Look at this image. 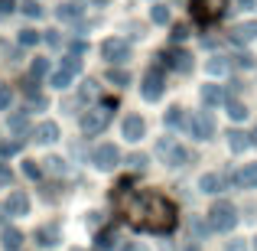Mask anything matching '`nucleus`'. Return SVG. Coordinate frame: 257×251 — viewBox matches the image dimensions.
<instances>
[{"label": "nucleus", "instance_id": "30", "mask_svg": "<svg viewBox=\"0 0 257 251\" xmlns=\"http://www.w3.org/2000/svg\"><path fill=\"white\" fill-rule=\"evenodd\" d=\"M20 150V140H0V157H13Z\"/></svg>", "mask_w": 257, "mask_h": 251}, {"label": "nucleus", "instance_id": "27", "mask_svg": "<svg viewBox=\"0 0 257 251\" xmlns=\"http://www.w3.org/2000/svg\"><path fill=\"white\" fill-rule=\"evenodd\" d=\"M228 114H231L234 121H244L247 118V108L241 105V101H228Z\"/></svg>", "mask_w": 257, "mask_h": 251}, {"label": "nucleus", "instance_id": "17", "mask_svg": "<svg viewBox=\"0 0 257 251\" xmlns=\"http://www.w3.org/2000/svg\"><path fill=\"white\" fill-rule=\"evenodd\" d=\"M36 140H39V144H52V140H59V124L43 121V124L36 127Z\"/></svg>", "mask_w": 257, "mask_h": 251}, {"label": "nucleus", "instance_id": "39", "mask_svg": "<svg viewBox=\"0 0 257 251\" xmlns=\"http://www.w3.org/2000/svg\"><path fill=\"white\" fill-rule=\"evenodd\" d=\"M94 92H98V82H85L82 85V98H94Z\"/></svg>", "mask_w": 257, "mask_h": 251}, {"label": "nucleus", "instance_id": "41", "mask_svg": "<svg viewBox=\"0 0 257 251\" xmlns=\"http://www.w3.org/2000/svg\"><path fill=\"white\" fill-rule=\"evenodd\" d=\"M13 180V173H10V166L7 163H0V186H7V183Z\"/></svg>", "mask_w": 257, "mask_h": 251}, {"label": "nucleus", "instance_id": "32", "mask_svg": "<svg viewBox=\"0 0 257 251\" xmlns=\"http://www.w3.org/2000/svg\"><path fill=\"white\" fill-rule=\"evenodd\" d=\"M205 69H208V72H212V75H221V72H225V69H228V62H225V59H221V56H215V59H212V62H208V65H205Z\"/></svg>", "mask_w": 257, "mask_h": 251}, {"label": "nucleus", "instance_id": "47", "mask_svg": "<svg viewBox=\"0 0 257 251\" xmlns=\"http://www.w3.org/2000/svg\"><path fill=\"white\" fill-rule=\"evenodd\" d=\"M72 251H85V248H72Z\"/></svg>", "mask_w": 257, "mask_h": 251}, {"label": "nucleus", "instance_id": "6", "mask_svg": "<svg viewBox=\"0 0 257 251\" xmlns=\"http://www.w3.org/2000/svg\"><path fill=\"white\" fill-rule=\"evenodd\" d=\"M101 59H107V62H127L131 59V46L124 39H104L101 43Z\"/></svg>", "mask_w": 257, "mask_h": 251}, {"label": "nucleus", "instance_id": "42", "mask_svg": "<svg viewBox=\"0 0 257 251\" xmlns=\"http://www.w3.org/2000/svg\"><path fill=\"white\" fill-rule=\"evenodd\" d=\"M186 36H189V26H176V30H173V39H176V43H182Z\"/></svg>", "mask_w": 257, "mask_h": 251}, {"label": "nucleus", "instance_id": "18", "mask_svg": "<svg viewBox=\"0 0 257 251\" xmlns=\"http://www.w3.org/2000/svg\"><path fill=\"white\" fill-rule=\"evenodd\" d=\"M202 101H205V105H221V101H225V92H221L218 85H202Z\"/></svg>", "mask_w": 257, "mask_h": 251}, {"label": "nucleus", "instance_id": "1", "mask_svg": "<svg viewBox=\"0 0 257 251\" xmlns=\"http://www.w3.org/2000/svg\"><path fill=\"white\" fill-rule=\"evenodd\" d=\"M117 206L124 219L140 232L166 235L176 228V206L163 193H117Z\"/></svg>", "mask_w": 257, "mask_h": 251}, {"label": "nucleus", "instance_id": "14", "mask_svg": "<svg viewBox=\"0 0 257 251\" xmlns=\"http://www.w3.org/2000/svg\"><path fill=\"white\" fill-rule=\"evenodd\" d=\"M231 180L238 183V186H244V189H257V163H247L241 173H234Z\"/></svg>", "mask_w": 257, "mask_h": 251}, {"label": "nucleus", "instance_id": "21", "mask_svg": "<svg viewBox=\"0 0 257 251\" xmlns=\"http://www.w3.org/2000/svg\"><path fill=\"white\" fill-rule=\"evenodd\" d=\"M36 238H39L36 245H59V228H56V225H52V228L43 225V228L36 232Z\"/></svg>", "mask_w": 257, "mask_h": 251}, {"label": "nucleus", "instance_id": "25", "mask_svg": "<svg viewBox=\"0 0 257 251\" xmlns=\"http://www.w3.org/2000/svg\"><path fill=\"white\" fill-rule=\"evenodd\" d=\"M150 17H153V23H160V26H163V23H170V7L157 4V7L150 10Z\"/></svg>", "mask_w": 257, "mask_h": 251}, {"label": "nucleus", "instance_id": "29", "mask_svg": "<svg viewBox=\"0 0 257 251\" xmlns=\"http://www.w3.org/2000/svg\"><path fill=\"white\" fill-rule=\"evenodd\" d=\"M114 238H117V235H114V228H107V232H101L98 235V248H114Z\"/></svg>", "mask_w": 257, "mask_h": 251}, {"label": "nucleus", "instance_id": "16", "mask_svg": "<svg viewBox=\"0 0 257 251\" xmlns=\"http://www.w3.org/2000/svg\"><path fill=\"white\" fill-rule=\"evenodd\" d=\"M199 189H202V193H221V189H225V176L205 173V176L199 180Z\"/></svg>", "mask_w": 257, "mask_h": 251}, {"label": "nucleus", "instance_id": "37", "mask_svg": "<svg viewBox=\"0 0 257 251\" xmlns=\"http://www.w3.org/2000/svg\"><path fill=\"white\" fill-rule=\"evenodd\" d=\"M26 124H30V121H26V114H13V118H10V127H13V131H23Z\"/></svg>", "mask_w": 257, "mask_h": 251}, {"label": "nucleus", "instance_id": "9", "mask_svg": "<svg viewBox=\"0 0 257 251\" xmlns=\"http://www.w3.org/2000/svg\"><path fill=\"white\" fill-rule=\"evenodd\" d=\"M157 150L166 157V163H170V166H182L189 160V150H186V147H179V144H173V140H160Z\"/></svg>", "mask_w": 257, "mask_h": 251}, {"label": "nucleus", "instance_id": "48", "mask_svg": "<svg viewBox=\"0 0 257 251\" xmlns=\"http://www.w3.org/2000/svg\"><path fill=\"white\" fill-rule=\"evenodd\" d=\"M254 251H257V238H254Z\"/></svg>", "mask_w": 257, "mask_h": 251}, {"label": "nucleus", "instance_id": "44", "mask_svg": "<svg viewBox=\"0 0 257 251\" xmlns=\"http://www.w3.org/2000/svg\"><path fill=\"white\" fill-rule=\"evenodd\" d=\"M91 4H98V7H104V4H107V0H91Z\"/></svg>", "mask_w": 257, "mask_h": 251}, {"label": "nucleus", "instance_id": "20", "mask_svg": "<svg viewBox=\"0 0 257 251\" xmlns=\"http://www.w3.org/2000/svg\"><path fill=\"white\" fill-rule=\"evenodd\" d=\"M49 75V59H33L30 65V82H39V78Z\"/></svg>", "mask_w": 257, "mask_h": 251}, {"label": "nucleus", "instance_id": "28", "mask_svg": "<svg viewBox=\"0 0 257 251\" xmlns=\"http://www.w3.org/2000/svg\"><path fill=\"white\" fill-rule=\"evenodd\" d=\"M46 170H49V173H56V176H62L65 173V160L62 157H49V160H46Z\"/></svg>", "mask_w": 257, "mask_h": 251}, {"label": "nucleus", "instance_id": "24", "mask_svg": "<svg viewBox=\"0 0 257 251\" xmlns=\"http://www.w3.org/2000/svg\"><path fill=\"white\" fill-rule=\"evenodd\" d=\"M166 124H170V127H182V124H186L182 108H170V111H166Z\"/></svg>", "mask_w": 257, "mask_h": 251}, {"label": "nucleus", "instance_id": "10", "mask_svg": "<svg viewBox=\"0 0 257 251\" xmlns=\"http://www.w3.org/2000/svg\"><path fill=\"white\" fill-rule=\"evenodd\" d=\"M212 134H215V118L208 111H199L195 121H192V137L195 140H208Z\"/></svg>", "mask_w": 257, "mask_h": 251}, {"label": "nucleus", "instance_id": "31", "mask_svg": "<svg viewBox=\"0 0 257 251\" xmlns=\"http://www.w3.org/2000/svg\"><path fill=\"white\" fill-rule=\"evenodd\" d=\"M10 101H13V88L10 85H0V111H7Z\"/></svg>", "mask_w": 257, "mask_h": 251}, {"label": "nucleus", "instance_id": "3", "mask_svg": "<svg viewBox=\"0 0 257 251\" xmlns=\"http://www.w3.org/2000/svg\"><path fill=\"white\" fill-rule=\"evenodd\" d=\"M91 163L98 166V170H114V166L120 163V147L117 144H101V147H94Z\"/></svg>", "mask_w": 257, "mask_h": 251}, {"label": "nucleus", "instance_id": "45", "mask_svg": "<svg viewBox=\"0 0 257 251\" xmlns=\"http://www.w3.org/2000/svg\"><path fill=\"white\" fill-rule=\"evenodd\" d=\"M251 144H257V131H254V134H251Z\"/></svg>", "mask_w": 257, "mask_h": 251}, {"label": "nucleus", "instance_id": "43", "mask_svg": "<svg viewBox=\"0 0 257 251\" xmlns=\"http://www.w3.org/2000/svg\"><path fill=\"white\" fill-rule=\"evenodd\" d=\"M13 13V0H0V17H10Z\"/></svg>", "mask_w": 257, "mask_h": 251}, {"label": "nucleus", "instance_id": "13", "mask_svg": "<svg viewBox=\"0 0 257 251\" xmlns=\"http://www.w3.org/2000/svg\"><path fill=\"white\" fill-rule=\"evenodd\" d=\"M251 39H257V20H254V23H241V26L231 30V43L244 46V43H251Z\"/></svg>", "mask_w": 257, "mask_h": 251}, {"label": "nucleus", "instance_id": "19", "mask_svg": "<svg viewBox=\"0 0 257 251\" xmlns=\"http://www.w3.org/2000/svg\"><path fill=\"white\" fill-rule=\"evenodd\" d=\"M247 144H251V137H247L244 131H231L228 134V147H231L234 153H241V150H247Z\"/></svg>", "mask_w": 257, "mask_h": 251}, {"label": "nucleus", "instance_id": "5", "mask_svg": "<svg viewBox=\"0 0 257 251\" xmlns=\"http://www.w3.org/2000/svg\"><path fill=\"white\" fill-rule=\"evenodd\" d=\"M144 98L147 101H157V98H163V92H166V82H163V69H150L144 75Z\"/></svg>", "mask_w": 257, "mask_h": 251}, {"label": "nucleus", "instance_id": "35", "mask_svg": "<svg viewBox=\"0 0 257 251\" xmlns=\"http://www.w3.org/2000/svg\"><path fill=\"white\" fill-rule=\"evenodd\" d=\"M23 173L30 176V180H39V176H43V170L33 163V160H23Z\"/></svg>", "mask_w": 257, "mask_h": 251}, {"label": "nucleus", "instance_id": "38", "mask_svg": "<svg viewBox=\"0 0 257 251\" xmlns=\"http://www.w3.org/2000/svg\"><path fill=\"white\" fill-rule=\"evenodd\" d=\"M234 65H238V69H251V65H254V59L247 56V52H241V56H234Z\"/></svg>", "mask_w": 257, "mask_h": 251}, {"label": "nucleus", "instance_id": "46", "mask_svg": "<svg viewBox=\"0 0 257 251\" xmlns=\"http://www.w3.org/2000/svg\"><path fill=\"white\" fill-rule=\"evenodd\" d=\"M241 4H244V7H251V4H254V0H241Z\"/></svg>", "mask_w": 257, "mask_h": 251}, {"label": "nucleus", "instance_id": "12", "mask_svg": "<svg viewBox=\"0 0 257 251\" xmlns=\"http://www.w3.org/2000/svg\"><path fill=\"white\" fill-rule=\"evenodd\" d=\"M4 212L7 215H26L30 212V196L26 193H10V199L4 202Z\"/></svg>", "mask_w": 257, "mask_h": 251}, {"label": "nucleus", "instance_id": "2", "mask_svg": "<svg viewBox=\"0 0 257 251\" xmlns=\"http://www.w3.org/2000/svg\"><path fill=\"white\" fill-rule=\"evenodd\" d=\"M234 225H238V209H234L231 202L221 199L208 209V228H212V232H231Z\"/></svg>", "mask_w": 257, "mask_h": 251}, {"label": "nucleus", "instance_id": "40", "mask_svg": "<svg viewBox=\"0 0 257 251\" xmlns=\"http://www.w3.org/2000/svg\"><path fill=\"white\" fill-rule=\"evenodd\" d=\"M85 49H88V43H85V39H72V56H82Z\"/></svg>", "mask_w": 257, "mask_h": 251}, {"label": "nucleus", "instance_id": "34", "mask_svg": "<svg viewBox=\"0 0 257 251\" xmlns=\"http://www.w3.org/2000/svg\"><path fill=\"white\" fill-rule=\"evenodd\" d=\"M127 166L131 170H144L147 166V153H131V157H127Z\"/></svg>", "mask_w": 257, "mask_h": 251}, {"label": "nucleus", "instance_id": "15", "mask_svg": "<svg viewBox=\"0 0 257 251\" xmlns=\"http://www.w3.org/2000/svg\"><path fill=\"white\" fill-rule=\"evenodd\" d=\"M0 245H4V251H20V248H23V235H20L17 228L7 225L4 235H0Z\"/></svg>", "mask_w": 257, "mask_h": 251}, {"label": "nucleus", "instance_id": "26", "mask_svg": "<svg viewBox=\"0 0 257 251\" xmlns=\"http://www.w3.org/2000/svg\"><path fill=\"white\" fill-rule=\"evenodd\" d=\"M20 10H23L26 17H33V20L43 17V7H39V0H23V7H20Z\"/></svg>", "mask_w": 257, "mask_h": 251}, {"label": "nucleus", "instance_id": "11", "mask_svg": "<svg viewBox=\"0 0 257 251\" xmlns=\"http://www.w3.org/2000/svg\"><path fill=\"white\" fill-rule=\"evenodd\" d=\"M107 121H111V111H88L82 118V131L85 134H101L107 127Z\"/></svg>", "mask_w": 257, "mask_h": 251}, {"label": "nucleus", "instance_id": "23", "mask_svg": "<svg viewBox=\"0 0 257 251\" xmlns=\"http://www.w3.org/2000/svg\"><path fill=\"white\" fill-rule=\"evenodd\" d=\"M59 17L62 20H78L82 17V4H62L59 7Z\"/></svg>", "mask_w": 257, "mask_h": 251}, {"label": "nucleus", "instance_id": "36", "mask_svg": "<svg viewBox=\"0 0 257 251\" xmlns=\"http://www.w3.org/2000/svg\"><path fill=\"white\" fill-rule=\"evenodd\" d=\"M107 78H111L114 85H127V82H131V78H127V72H120V69H111V72H107Z\"/></svg>", "mask_w": 257, "mask_h": 251}, {"label": "nucleus", "instance_id": "8", "mask_svg": "<svg viewBox=\"0 0 257 251\" xmlns=\"http://www.w3.org/2000/svg\"><path fill=\"white\" fill-rule=\"evenodd\" d=\"M120 134H124L131 144H137V140H144V134H147V121L140 118V114H127V118L120 121Z\"/></svg>", "mask_w": 257, "mask_h": 251}, {"label": "nucleus", "instance_id": "22", "mask_svg": "<svg viewBox=\"0 0 257 251\" xmlns=\"http://www.w3.org/2000/svg\"><path fill=\"white\" fill-rule=\"evenodd\" d=\"M49 85H52V88H69V85H72V72H69V69H65V65H62V69H59V72H52Z\"/></svg>", "mask_w": 257, "mask_h": 251}, {"label": "nucleus", "instance_id": "4", "mask_svg": "<svg viewBox=\"0 0 257 251\" xmlns=\"http://www.w3.org/2000/svg\"><path fill=\"white\" fill-rule=\"evenodd\" d=\"M160 65H170V69L186 75V72H192V56L186 49H166V52H160Z\"/></svg>", "mask_w": 257, "mask_h": 251}, {"label": "nucleus", "instance_id": "33", "mask_svg": "<svg viewBox=\"0 0 257 251\" xmlns=\"http://www.w3.org/2000/svg\"><path fill=\"white\" fill-rule=\"evenodd\" d=\"M36 43H39L36 30H23V33H20V46H36Z\"/></svg>", "mask_w": 257, "mask_h": 251}, {"label": "nucleus", "instance_id": "7", "mask_svg": "<svg viewBox=\"0 0 257 251\" xmlns=\"http://www.w3.org/2000/svg\"><path fill=\"white\" fill-rule=\"evenodd\" d=\"M228 7V0H195L192 4V13L195 20H202V23H208V20H215L221 10Z\"/></svg>", "mask_w": 257, "mask_h": 251}]
</instances>
